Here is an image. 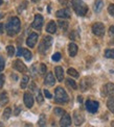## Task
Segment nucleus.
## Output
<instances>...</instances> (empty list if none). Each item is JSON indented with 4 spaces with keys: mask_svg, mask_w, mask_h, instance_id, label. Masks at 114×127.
I'll return each instance as SVG.
<instances>
[{
    "mask_svg": "<svg viewBox=\"0 0 114 127\" xmlns=\"http://www.w3.org/2000/svg\"><path fill=\"white\" fill-rule=\"evenodd\" d=\"M71 124V118L68 114H65L62 116L61 120H60V126L61 127H69V125Z\"/></svg>",
    "mask_w": 114,
    "mask_h": 127,
    "instance_id": "9b49d317",
    "label": "nucleus"
},
{
    "mask_svg": "<svg viewBox=\"0 0 114 127\" xmlns=\"http://www.w3.org/2000/svg\"><path fill=\"white\" fill-rule=\"evenodd\" d=\"M92 31H93V33L97 36H103L105 34V26L103 23L101 22H97L95 24H93L92 26Z\"/></svg>",
    "mask_w": 114,
    "mask_h": 127,
    "instance_id": "39448f33",
    "label": "nucleus"
},
{
    "mask_svg": "<svg viewBox=\"0 0 114 127\" xmlns=\"http://www.w3.org/2000/svg\"><path fill=\"white\" fill-rule=\"evenodd\" d=\"M57 30V24L55 21H50L49 23H48L47 27H46V31L48 33H55Z\"/></svg>",
    "mask_w": 114,
    "mask_h": 127,
    "instance_id": "6ab92c4d",
    "label": "nucleus"
},
{
    "mask_svg": "<svg viewBox=\"0 0 114 127\" xmlns=\"http://www.w3.org/2000/svg\"><path fill=\"white\" fill-rule=\"evenodd\" d=\"M3 33V24L0 23V34Z\"/></svg>",
    "mask_w": 114,
    "mask_h": 127,
    "instance_id": "37998d69",
    "label": "nucleus"
},
{
    "mask_svg": "<svg viewBox=\"0 0 114 127\" xmlns=\"http://www.w3.org/2000/svg\"><path fill=\"white\" fill-rule=\"evenodd\" d=\"M55 114L58 116V117H62L63 115H65L66 113H65V110L63 108H60V107H57L55 108Z\"/></svg>",
    "mask_w": 114,
    "mask_h": 127,
    "instance_id": "c85d7f7f",
    "label": "nucleus"
},
{
    "mask_svg": "<svg viewBox=\"0 0 114 127\" xmlns=\"http://www.w3.org/2000/svg\"><path fill=\"white\" fill-rule=\"evenodd\" d=\"M0 4H2V0H0Z\"/></svg>",
    "mask_w": 114,
    "mask_h": 127,
    "instance_id": "de8ad7c7",
    "label": "nucleus"
},
{
    "mask_svg": "<svg viewBox=\"0 0 114 127\" xmlns=\"http://www.w3.org/2000/svg\"><path fill=\"white\" fill-rule=\"evenodd\" d=\"M52 44V38L49 35H46L43 38L41 44L39 46V51L41 52V53H45V52L49 49V47L51 46Z\"/></svg>",
    "mask_w": 114,
    "mask_h": 127,
    "instance_id": "20e7f679",
    "label": "nucleus"
},
{
    "mask_svg": "<svg viewBox=\"0 0 114 127\" xmlns=\"http://www.w3.org/2000/svg\"><path fill=\"white\" fill-rule=\"evenodd\" d=\"M10 115H12V108H10V107H6V108L4 109V112H3V118L5 120H7L10 117Z\"/></svg>",
    "mask_w": 114,
    "mask_h": 127,
    "instance_id": "a878e982",
    "label": "nucleus"
},
{
    "mask_svg": "<svg viewBox=\"0 0 114 127\" xmlns=\"http://www.w3.org/2000/svg\"><path fill=\"white\" fill-rule=\"evenodd\" d=\"M43 17L41 15H36L35 16V20H34V22H32L31 26H32V28H35V29H41L42 28V25H43Z\"/></svg>",
    "mask_w": 114,
    "mask_h": 127,
    "instance_id": "6e6552de",
    "label": "nucleus"
},
{
    "mask_svg": "<svg viewBox=\"0 0 114 127\" xmlns=\"http://www.w3.org/2000/svg\"><path fill=\"white\" fill-rule=\"evenodd\" d=\"M56 16L58 18H63V19H69L71 17V14H70V10L68 8H62L58 10L56 13Z\"/></svg>",
    "mask_w": 114,
    "mask_h": 127,
    "instance_id": "9d476101",
    "label": "nucleus"
},
{
    "mask_svg": "<svg viewBox=\"0 0 114 127\" xmlns=\"http://www.w3.org/2000/svg\"><path fill=\"white\" fill-rule=\"evenodd\" d=\"M103 6H104V2L102 1V0H96L95 3H94V10L96 13H100Z\"/></svg>",
    "mask_w": 114,
    "mask_h": 127,
    "instance_id": "aec40b11",
    "label": "nucleus"
},
{
    "mask_svg": "<svg viewBox=\"0 0 114 127\" xmlns=\"http://www.w3.org/2000/svg\"><path fill=\"white\" fill-rule=\"evenodd\" d=\"M20 112H21V107H20V106H18L17 108H16V110H15V116H18Z\"/></svg>",
    "mask_w": 114,
    "mask_h": 127,
    "instance_id": "ea45409f",
    "label": "nucleus"
},
{
    "mask_svg": "<svg viewBox=\"0 0 114 127\" xmlns=\"http://www.w3.org/2000/svg\"><path fill=\"white\" fill-rule=\"evenodd\" d=\"M6 51H7L8 56H13L15 54V48H14L12 45H9V46L6 47Z\"/></svg>",
    "mask_w": 114,
    "mask_h": 127,
    "instance_id": "c756f323",
    "label": "nucleus"
},
{
    "mask_svg": "<svg viewBox=\"0 0 114 127\" xmlns=\"http://www.w3.org/2000/svg\"><path fill=\"white\" fill-rule=\"evenodd\" d=\"M24 104L26 105V107L30 108L34 105V97L32 95L29 93H25L24 94Z\"/></svg>",
    "mask_w": 114,
    "mask_h": 127,
    "instance_id": "ddd939ff",
    "label": "nucleus"
},
{
    "mask_svg": "<svg viewBox=\"0 0 114 127\" xmlns=\"http://www.w3.org/2000/svg\"><path fill=\"white\" fill-rule=\"evenodd\" d=\"M68 52L70 56H75L78 53V46L74 43H70L68 46Z\"/></svg>",
    "mask_w": 114,
    "mask_h": 127,
    "instance_id": "a211bd4d",
    "label": "nucleus"
},
{
    "mask_svg": "<svg viewBox=\"0 0 114 127\" xmlns=\"http://www.w3.org/2000/svg\"><path fill=\"white\" fill-rule=\"evenodd\" d=\"M105 56L107 59H114V49H107L105 51Z\"/></svg>",
    "mask_w": 114,
    "mask_h": 127,
    "instance_id": "bb28decb",
    "label": "nucleus"
},
{
    "mask_svg": "<svg viewBox=\"0 0 114 127\" xmlns=\"http://www.w3.org/2000/svg\"><path fill=\"white\" fill-rule=\"evenodd\" d=\"M0 127H2V124L1 123H0Z\"/></svg>",
    "mask_w": 114,
    "mask_h": 127,
    "instance_id": "09e8293b",
    "label": "nucleus"
},
{
    "mask_svg": "<svg viewBox=\"0 0 114 127\" xmlns=\"http://www.w3.org/2000/svg\"><path fill=\"white\" fill-rule=\"evenodd\" d=\"M1 18H2V16H0V19H1Z\"/></svg>",
    "mask_w": 114,
    "mask_h": 127,
    "instance_id": "8fccbe9b",
    "label": "nucleus"
},
{
    "mask_svg": "<svg viewBox=\"0 0 114 127\" xmlns=\"http://www.w3.org/2000/svg\"><path fill=\"white\" fill-rule=\"evenodd\" d=\"M59 25H60V27H61L62 29H64V30H66V29H67V27H68V23L66 22V21L59 20Z\"/></svg>",
    "mask_w": 114,
    "mask_h": 127,
    "instance_id": "7c9ffc66",
    "label": "nucleus"
},
{
    "mask_svg": "<svg viewBox=\"0 0 114 127\" xmlns=\"http://www.w3.org/2000/svg\"><path fill=\"white\" fill-rule=\"evenodd\" d=\"M59 2L62 5H64V6H66V5L68 4V2H69V0H59Z\"/></svg>",
    "mask_w": 114,
    "mask_h": 127,
    "instance_id": "58836bf2",
    "label": "nucleus"
},
{
    "mask_svg": "<svg viewBox=\"0 0 114 127\" xmlns=\"http://www.w3.org/2000/svg\"><path fill=\"white\" fill-rule=\"evenodd\" d=\"M107 106L112 113H114V97H111L107 102Z\"/></svg>",
    "mask_w": 114,
    "mask_h": 127,
    "instance_id": "b1692460",
    "label": "nucleus"
},
{
    "mask_svg": "<svg viewBox=\"0 0 114 127\" xmlns=\"http://www.w3.org/2000/svg\"><path fill=\"white\" fill-rule=\"evenodd\" d=\"M78 99H79V102H82V101H83V100H82V99H83V98H82V96H79V98H78Z\"/></svg>",
    "mask_w": 114,
    "mask_h": 127,
    "instance_id": "c03bdc74",
    "label": "nucleus"
},
{
    "mask_svg": "<svg viewBox=\"0 0 114 127\" xmlns=\"http://www.w3.org/2000/svg\"><path fill=\"white\" fill-rule=\"evenodd\" d=\"M73 120H74V124L77 126H80L84 123V117L82 114H80L79 112H74L73 113Z\"/></svg>",
    "mask_w": 114,
    "mask_h": 127,
    "instance_id": "4468645a",
    "label": "nucleus"
},
{
    "mask_svg": "<svg viewBox=\"0 0 114 127\" xmlns=\"http://www.w3.org/2000/svg\"><path fill=\"white\" fill-rule=\"evenodd\" d=\"M44 83L48 87H52L53 84L56 83V79H55V76H53V74L51 72H49L46 75L45 77V80H44Z\"/></svg>",
    "mask_w": 114,
    "mask_h": 127,
    "instance_id": "2eb2a0df",
    "label": "nucleus"
},
{
    "mask_svg": "<svg viewBox=\"0 0 114 127\" xmlns=\"http://www.w3.org/2000/svg\"><path fill=\"white\" fill-rule=\"evenodd\" d=\"M21 28V22L18 17H12L6 23V32L9 36L17 34Z\"/></svg>",
    "mask_w": 114,
    "mask_h": 127,
    "instance_id": "f257e3e1",
    "label": "nucleus"
},
{
    "mask_svg": "<svg viewBox=\"0 0 114 127\" xmlns=\"http://www.w3.org/2000/svg\"><path fill=\"white\" fill-rule=\"evenodd\" d=\"M43 92H44V95H45V97H46V98H49V99H50V98L52 97V96H51V94L49 93V91H47V90H44Z\"/></svg>",
    "mask_w": 114,
    "mask_h": 127,
    "instance_id": "4c0bfd02",
    "label": "nucleus"
},
{
    "mask_svg": "<svg viewBox=\"0 0 114 127\" xmlns=\"http://www.w3.org/2000/svg\"><path fill=\"white\" fill-rule=\"evenodd\" d=\"M4 81H5V77H4V75H2V74H1V75H0V89L3 87Z\"/></svg>",
    "mask_w": 114,
    "mask_h": 127,
    "instance_id": "e433bc0d",
    "label": "nucleus"
},
{
    "mask_svg": "<svg viewBox=\"0 0 114 127\" xmlns=\"http://www.w3.org/2000/svg\"><path fill=\"white\" fill-rule=\"evenodd\" d=\"M28 81H29L28 76H27V75H24V76H23V78H22V80H21V83H20L21 89H25L26 87H27Z\"/></svg>",
    "mask_w": 114,
    "mask_h": 127,
    "instance_id": "412c9836",
    "label": "nucleus"
},
{
    "mask_svg": "<svg viewBox=\"0 0 114 127\" xmlns=\"http://www.w3.org/2000/svg\"><path fill=\"white\" fill-rule=\"evenodd\" d=\"M39 1V0H32V2H38Z\"/></svg>",
    "mask_w": 114,
    "mask_h": 127,
    "instance_id": "49530a36",
    "label": "nucleus"
},
{
    "mask_svg": "<svg viewBox=\"0 0 114 127\" xmlns=\"http://www.w3.org/2000/svg\"><path fill=\"white\" fill-rule=\"evenodd\" d=\"M67 73H68V75L72 76V77H74V78H78V77H79V72H78L77 70H74V69H72V68L68 69Z\"/></svg>",
    "mask_w": 114,
    "mask_h": 127,
    "instance_id": "393cba45",
    "label": "nucleus"
},
{
    "mask_svg": "<svg viewBox=\"0 0 114 127\" xmlns=\"http://www.w3.org/2000/svg\"><path fill=\"white\" fill-rule=\"evenodd\" d=\"M109 31H110L111 35H113V36H114V26H111L110 29H109Z\"/></svg>",
    "mask_w": 114,
    "mask_h": 127,
    "instance_id": "a19ab883",
    "label": "nucleus"
},
{
    "mask_svg": "<svg viewBox=\"0 0 114 127\" xmlns=\"http://www.w3.org/2000/svg\"><path fill=\"white\" fill-rule=\"evenodd\" d=\"M102 94H103V96H112L114 94V83L109 82V83H107L106 86L103 87Z\"/></svg>",
    "mask_w": 114,
    "mask_h": 127,
    "instance_id": "0eeeda50",
    "label": "nucleus"
},
{
    "mask_svg": "<svg viewBox=\"0 0 114 127\" xmlns=\"http://www.w3.org/2000/svg\"><path fill=\"white\" fill-rule=\"evenodd\" d=\"M108 13H109L112 17H114V4H110L108 6Z\"/></svg>",
    "mask_w": 114,
    "mask_h": 127,
    "instance_id": "473e14b6",
    "label": "nucleus"
},
{
    "mask_svg": "<svg viewBox=\"0 0 114 127\" xmlns=\"http://www.w3.org/2000/svg\"><path fill=\"white\" fill-rule=\"evenodd\" d=\"M8 103V96L6 92H2L0 94V106H4Z\"/></svg>",
    "mask_w": 114,
    "mask_h": 127,
    "instance_id": "f3484780",
    "label": "nucleus"
},
{
    "mask_svg": "<svg viewBox=\"0 0 114 127\" xmlns=\"http://www.w3.org/2000/svg\"><path fill=\"white\" fill-rule=\"evenodd\" d=\"M38 125L39 127H45L46 125V118H45V115H41L40 118H39V121H38Z\"/></svg>",
    "mask_w": 114,
    "mask_h": 127,
    "instance_id": "4be33fe9",
    "label": "nucleus"
},
{
    "mask_svg": "<svg viewBox=\"0 0 114 127\" xmlns=\"http://www.w3.org/2000/svg\"><path fill=\"white\" fill-rule=\"evenodd\" d=\"M72 7L74 12L79 16H85L88 12V6L82 1V0H71Z\"/></svg>",
    "mask_w": 114,
    "mask_h": 127,
    "instance_id": "f03ea898",
    "label": "nucleus"
},
{
    "mask_svg": "<svg viewBox=\"0 0 114 127\" xmlns=\"http://www.w3.org/2000/svg\"><path fill=\"white\" fill-rule=\"evenodd\" d=\"M37 42H38V33L32 32L29 34L27 40H26V44H27V46L30 47V48H34L37 44Z\"/></svg>",
    "mask_w": 114,
    "mask_h": 127,
    "instance_id": "1a4fd4ad",
    "label": "nucleus"
},
{
    "mask_svg": "<svg viewBox=\"0 0 114 127\" xmlns=\"http://www.w3.org/2000/svg\"><path fill=\"white\" fill-rule=\"evenodd\" d=\"M111 127H114V121H113V122L111 123Z\"/></svg>",
    "mask_w": 114,
    "mask_h": 127,
    "instance_id": "a18cd8bd",
    "label": "nucleus"
},
{
    "mask_svg": "<svg viewBox=\"0 0 114 127\" xmlns=\"http://www.w3.org/2000/svg\"><path fill=\"white\" fill-rule=\"evenodd\" d=\"M37 101H38V103H40V104L43 102V97H42L41 92H38V94H37Z\"/></svg>",
    "mask_w": 114,
    "mask_h": 127,
    "instance_id": "f704fd0d",
    "label": "nucleus"
},
{
    "mask_svg": "<svg viewBox=\"0 0 114 127\" xmlns=\"http://www.w3.org/2000/svg\"><path fill=\"white\" fill-rule=\"evenodd\" d=\"M60 60H61V53L57 52V53H55V54L52 55V61L53 62H59Z\"/></svg>",
    "mask_w": 114,
    "mask_h": 127,
    "instance_id": "2f4dec72",
    "label": "nucleus"
},
{
    "mask_svg": "<svg viewBox=\"0 0 114 127\" xmlns=\"http://www.w3.org/2000/svg\"><path fill=\"white\" fill-rule=\"evenodd\" d=\"M66 82H67L68 86H69V87H71L73 90H77V89H78V84L75 83V81H74V80H72V79L68 78L67 80H66Z\"/></svg>",
    "mask_w": 114,
    "mask_h": 127,
    "instance_id": "cd10ccee",
    "label": "nucleus"
},
{
    "mask_svg": "<svg viewBox=\"0 0 114 127\" xmlns=\"http://www.w3.org/2000/svg\"><path fill=\"white\" fill-rule=\"evenodd\" d=\"M86 108L89 113L94 114L97 112L99 109V102L97 101H93V100H87L86 102Z\"/></svg>",
    "mask_w": 114,
    "mask_h": 127,
    "instance_id": "423d86ee",
    "label": "nucleus"
},
{
    "mask_svg": "<svg viewBox=\"0 0 114 127\" xmlns=\"http://www.w3.org/2000/svg\"><path fill=\"white\" fill-rule=\"evenodd\" d=\"M55 101L57 103L60 104H64V103H67L69 101V97L67 93L65 92V90L61 87H58L55 91Z\"/></svg>",
    "mask_w": 114,
    "mask_h": 127,
    "instance_id": "7ed1b4c3",
    "label": "nucleus"
},
{
    "mask_svg": "<svg viewBox=\"0 0 114 127\" xmlns=\"http://www.w3.org/2000/svg\"><path fill=\"white\" fill-rule=\"evenodd\" d=\"M13 66H14V68L16 69L17 71H19V72H21V73H24V72H26V70H27V68H26V66L24 65V64L21 62L20 60H17V61H15L14 62V64H13Z\"/></svg>",
    "mask_w": 114,
    "mask_h": 127,
    "instance_id": "f8f14e48",
    "label": "nucleus"
},
{
    "mask_svg": "<svg viewBox=\"0 0 114 127\" xmlns=\"http://www.w3.org/2000/svg\"><path fill=\"white\" fill-rule=\"evenodd\" d=\"M22 55L24 56V59L27 62H29L31 60V52L29 50H27V49H23L22 50Z\"/></svg>",
    "mask_w": 114,
    "mask_h": 127,
    "instance_id": "5701e85b",
    "label": "nucleus"
},
{
    "mask_svg": "<svg viewBox=\"0 0 114 127\" xmlns=\"http://www.w3.org/2000/svg\"><path fill=\"white\" fill-rule=\"evenodd\" d=\"M4 65H5L4 60L2 59V56H0V72H1L3 69H4Z\"/></svg>",
    "mask_w": 114,
    "mask_h": 127,
    "instance_id": "c9c22d12",
    "label": "nucleus"
},
{
    "mask_svg": "<svg viewBox=\"0 0 114 127\" xmlns=\"http://www.w3.org/2000/svg\"><path fill=\"white\" fill-rule=\"evenodd\" d=\"M22 50H23V48H19V49H18V52H17V55H18V56L22 55Z\"/></svg>",
    "mask_w": 114,
    "mask_h": 127,
    "instance_id": "79ce46f5",
    "label": "nucleus"
},
{
    "mask_svg": "<svg viewBox=\"0 0 114 127\" xmlns=\"http://www.w3.org/2000/svg\"><path fill=\"white\" fill-rule=\"evenodd\" d=\"M46 73V66L44 65V64H41L40 65V74H45Z\"/></svg>",
    "mask_w": 114,
    "mask_h": 127,
    "instance_id": "72a5a7b5",
    "label": "nucleus"
},
{
    "mask_svg": "<svg viewBox=\"0 0 114 127\" xmlns=\"http://www.w3.org/2000/svg\"><path fill=\"white\" fill-rule=\"evenodd\" d=\"M55 72H56V76L58 78V80L59 81H63V79H64V70H63V68L60 67V66L56 67Z\"/></svg>",
    "mask_w": 114,
    "mask_h": 127,
    "instance_id": "dca6fc26",
    "label": "nucleus"
}]
</instances>
